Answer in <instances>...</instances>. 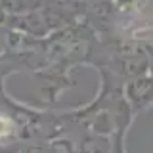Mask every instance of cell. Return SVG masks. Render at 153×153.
<instances>
[{
    "label": "cell",
    "mask_w": 153,
    "mask_h": 153,
    "mask_svg": "<svg viewBox=\"0 0 153 153\" xmlns=\"http://www.w3.org/2000/svg\"><path fill=\"white\" fill-rule=\"evenodd\" d=\"M10 132H12V121L0 115V138H6Z\"/></svg>",
    "instance_id": "1"
}]
</instances>
